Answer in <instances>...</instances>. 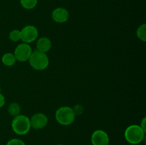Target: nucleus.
Segmentation results:
<instances>
[{"instance_id":"7ed1b4c3","label":"nucleus","mask_w":146,"mask_h":145,"mask_svg":"<svg viewBox=\"0 0 146 145\" xmlns=\"http://www.w3.org/2000/svg\"><path fill=\"white\" fill-rule=\"evenodd\" d=\"M55 116L58 123L67 126L71 125L74 122L76 114L73 108L64 106L57 109Z\"/></svg>"},{"instance_id":"dca6fc26","label":"nucleus","mask_w":146,"mask_h":145,"mask_svg":"<svg viewBox=\"0 0 146 145\" xmlns=\"http://www.w3.org/2000/svg\"><path fill=\"white\" fill-rule=\"evenodd\" d=\"M7 145H26L22 140L19 139H12L7 142Z\"/></svg>"},{"instance_id":"0eeeda50","label":"nucleus","mask_w":146,"mask_h":145,"mask_svg":"<svg viewBox=\"0 0 146 145\" xmlns=\"http://www.w3.org/2000/svg\"><path fill=\"white\" fill-rule=\"evenodd\" d=\"M91 143L93 145H108L109 137L105 131L98 129L91 135Z\"/></svg>"},{"instance_id":"2eb2a0df","label":"nucleus","mask_w":146,"mask_h":145,"mask_svg":"<svg viewBox=\"0 0 146 145\" xmlns=\"http://www.w3.org/2000/svg\"><path fill=\"white\" fill-rule=\"evenodd\" d=\"M9 39L14 42H17V41L21 40V31L15 29L11 31L9 33Z\"/></svg>"},{"instance_id":"20e7f679","label":"nucleus","mask_w":146,"mask_h":145,"mask_svg":"<svg viewBox=\"0 0 146 145\" xmlns=\"http://www.w3.org/2000/svg\"><path fill=\"white\" fill-rule=\"evenodd\" d=\"M30 65L36 71H43L48 67L49 60L45 53L35 51L32 52L29 59Z\"/></svg>"},{"instance_id":"6e6552de","label":"nucleus","mask_w":146,"mask_h":145,"mask_svg":"<svg viewBox=\"0 0 146 145\" xmlns=\"http://www.w3.org/2000/svg\"><path fill=\"white\" fill-rule=\"evenodd\" d=\"M31 127L34 129H41L46 127L48 122V118L42 113H37L29 119Z\"/></svg>"},{"instance_id":"f03ea898","label":"nucleus","mask_w":146,"mask_h":145,"mask_svg":"<svg viewBox=\"0 0 146 145\" xmlns=\"http://www.w3.org/2000/svg\"><path fill=\"white\" fill-rule=\"evenodd\" d=\"M13 131L18 135H24L31 129L29 118L23 115L14 117L11 122Z\"/></svg>"},{"instance_id":"9d476101","label":"nucleus","mask_w":146,"mask_h":145,"mask_svg":"<svg viewBox=\"0 0 146 145\" xmlns=\"http://www.w3.org/2000/svg\"><path fill=\"white\" fill-rule=\"evenodd\" d=\"M51 48V41L47 37H41L36 42L37 51L42 53H46L49 51Z\"/></svg>"},{"instance_id":"39448f33","label":"nucleus","mask_w":146,"mask_h":145,"mask_svg":"<svg viewBox=\"0 0 146 145\" xmlns=\"http://www.w3.org/2000/svg\"><path fill=\"white\" fill-rule=\"evenodd\" d=\"M32 53V49L28 44L23 43L17 46L14 51V56L16 60L20 62H25L29 59Z\"/></svg>"},{"instance_id":"6ab92c4d","label":"nucleus","mask_w":146,"mask_h":145,"mask_svg":"<svg viewBox=\"0 0 146 145\" xmlns=\"http://www.w3.org/2000/svg\"><path fill=\"white\" fill-rule=\"evenodd\" d=\"M145 124H146V117H143V120L141 121V127L143 129V131L145 132H146V127H145Z\"/></svg>"},{"instance_id":"aec40b11","label":"nucleus","mask_w":146,"mask_h":145,"mask_svg":"<svg viewBox=\"0 0 146 145\" xmlns=\"http://www.w3.org/2000/svg\"><path fill=\"white\" fill-rule=\"evenodd\" d=\"M131 145H138V144H131Z\"/></svg>"},{"instance_id":"1a4fd4ad","label":"nucleus","mask_w":146,"mask_h":145,"mask_svg":"<svg viewBox=\"0 0 146 145\" xmlns=\"http://www.w3.org/2000/svg\"><path fill=\"white\" fill-rule=\"evenodd\" d=\"M51 16L55 22L62 24V23H65L66 21H67V20L68 19V16H69V14L66 9L58 7V8L55 9L52 11Z\"/></svg>"},{"instance_id":"f257e3e1","label":"nucleus","mask_w":146,"mask_h":145,"mask_svg":"<svg viewBox=\"0 0 146 145\" xmlns=\"http://www.w3.org/2000/svg\"><path fill=\"white\" fill-rule=\"evenodd\" d=\"M145 134L140 125H132L125 129V138L131 144H138L145 139Z\"/></svg>"},{"instance_id":"412c9836","label":"nucleus","mask_w":146,"mask_h":145,"mask_svg":"<svg viewBox=\"0 0 146 145\" xmlns=\"http://www.w3.org/2000/svg\"><path fill=\"white\" fill-rule=\"evenodd\" d=\"M57 145H62V144H57Z\"/></svg>"},{"instance_id":"9b49d317","label":"nucleus","mask_w":146,"mask_h":145,"mask_svg":"<svg viewBox=\"0 0 146 145\" xmlns=\"http://www.w3.org/2000/svg\"><path fill=\"white\" fill-rule=\"evenodd\" d=\"M1 61H2L3 64L5 65L6 66H12L15 64L16 60L15 56L14 54L11 53H7L4 54V55L1 58Z\"/></svg>"},{"instance_id":"ddd939ff","label":"nucleus","mask_w":146,"mask_h":145,"mask_svg":"<svg viewBox=\"0 0 146 145\" xmlns=\"http://www.w3.org/2000/svg\"><path fill=\"white\" fill-rule=\"evenodd\" d=\"M137 36L141 41L145 42L146 41V24H143L140 26L136 31Z\"/></svg>"},{"instance_id":"a211bd4d","label":"nucleus","mask_w":146,"mask_h":145,"mask_svg":"<svg viewBox=\"0 0 146 145\" xmlns=\"http://www.w3.org/2000/svg\"><path fill=\"white\" fill-rule=\"evenodd\" d=\"M5 104V98H4V95L0 92V108L2 107Z\"/></svg>"},{"instance_id":"4468645a","label":"nucleus","mask_w":146,"mask_h":145,"mask_svg":"<svg viewBox=\"0 0 146 145\" xmlns=\"http://www.w3.org/2000/svg\"><path fill=\"white\" fill-rule=\"evenodd\" d=\"M38 0H20L21 5L26 9H32L36 6Z\"/></svg>"},{"instance_id":"f8f14e48","label":"nucleus","mask_w":146,"mask_h":145,"mask_svg":"<svg viewBox=\"0 0 146 145\" xmlns=\"http://www.w3.org/2000/svg\"><path fill=\"white\" fill-rule=\"evenodd\" d=\"M21 112V107L17 102H12L9 105L8 107V112L10 115L16 117L19 115Z\"/></svg>"},{"instance_id":"f3484780","label":"nucleus","mask_w":146,"mask_h":145,"mask_svg":"<svg viewBox=\"0 0 146 145\" xmlns=\"http://www.w3.org/2000/svg\"><path fill=\"white\" fill-rule=\"evenodd\" d=\"M73 109H74L76 115V114H78V115H81V114L82 113L83 111H84V108H83V107L80 105H76L75 107L73 108Z\"/></svg>"},{"instance_id":"423d86ee","label":"nucleus","mask_w":146,"mask_h":145,"mask_svg":"<svg viewBox=\"0 0 146 145\" xmlns=\"http://www.w3.org/2000/svg\"><path fill=\"white\" fill-rule=\"evenodd\" d=\"M38 35V29L31 25L26 26L21 31V40L26 44H30L37 38Z\"/></svg>"}]
</instances>
